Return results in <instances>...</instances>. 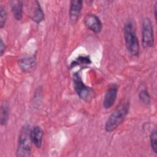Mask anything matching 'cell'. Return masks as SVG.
Returning a JSON list of instances; mask_svg holds the SVG:
<instances>
[{
	"label": "cell",
	"instance_id": "1",
	"mask_svg": "<svg viewBox=\"0 0 157 157\" xmlns=\"http://www.w3.org/2000/svg\"><path fill=\"white\" fill-rule=\"evenodd\" d=\"M129 107V104L128 101H123L118 105L106 121L105 125L106 131L112 132L118 128L128 114Z\"/></svg>",
	"mask_w": 157,
	"mask_h": 157
},
{
	"label": "cell",
	"instance_id": "2",
	"mask_svg": "<svg viewBox=\"0 0 157 157\" xmlns=\"http://www.w3.org/2000/svg\"><path fill=\"white\" fill-rule=\"evenodd\" d=\"M31 131V129L28 125H25L21 129L17 150V156L27 157L30 156L33 143Z\"/></svg>",
	"mask_w": 157,
	"mask_h": 157
},
{
	"label": "cell",
	"instance_id": "3",
	"mask_svg": "<svg viewBox=\"0 0 157 157\" xmlns=\"http://www.w3.org/2000/svg\"><path fill=\"white\" fill-rule=\"evenodd\" d=\"M123 33L127 50L132 56H137L140 47L133 25L131 23H128L124 26Z\"/></svg>",
	"mask_w": 157,
	"mask_h": 157
},
{
	"label": "cell",
	"instance_id": "4",
	"mask_svg": "<svg viewBox=\"0 0 157 157\" xmlns=\"http://www.w3.org/2000/svg\"><path fill=\"white\" fill-rule=\"evenodd\" d=\"M73 84L77 94L82 99L89 102L94 99L95 94L93 90L85 85L78 72H75L73 75Z\"/></svg>",
	"mask_w": 157,
	"mask_h": 157
},
{
	"label": "cell",
	"instance_id": "5",
	"mask_svg": "<svg viewBox=\"0 0 157 157\" xmlns=\"http://www.w3.org/2000/svg\"><path fill=\"white\" fill-rule=\"evenodd\" d=\"M142 34L143 46L146 48H151L154 44V33L151 21L148 17L143 20Z\"/></svg>",
	"mask_w": 157,
	"mask_h": 157
},
{
	"label": "cell",
	"instance_id": "6",
	"mask_svg": "<svg viewBox=\"0 0 157 157\" xmlns=\"http://www.w3.org/2000/svg\"><path fill=\"white\" fill-rule=\"evenodd\" d=\"M85 26L95 33H99L102 28V23L99 18L93 13H88L84 18Z\"/></svg>",
	"mask_w": 157,
	"mask_h": 157
},
{
	"label": "cell",
	"instance_id": "7",
	"mask_svg": "<svg viewBox=\"0 0 157 157\" xmlns=\"http://www.w3.org/2000/svg\"><path fill=\"white\" fill-rule=\"evenodd\" d=\"M29 6V15L31 19L37 23H40L44 19V13L37 1H31Z\"/></svg>",
	"mask_w": 157,
	"mask_h": 157
},
{
	"label": "cell",
	"instance_id": "8",
	"mask_svg": "<svg viewBox=\"0 0 157 157\" xmlns=\"http://www.w3.org/2000/svg\"><path fill=\"white\" fill-rule=\"evenodd\" d=\"M117 91L118 88L117 85H112L109 87L104 98L103 105L105 109H110L113 105L117 96Z\"/></svg>",
	"mask_w": 157,
	"mask_h": 157
},
{
	"label": "cell",
	"instance_id": "9",
	"mask_svg": "<svg viewBox=\"0 0 157 157\" xmlns=\"http://www.w3.org/2000/svg\"><path fill=\"white\" fill-rule=\"evenodd\" d=\"M82 1L81 0H72L70 2L69 8V17L72 21L75 22L78 19L83 5Z\"/></svg>",
	"mask_w": 157,
	"mask_h": 157
},
{
	"label": "cell",
	"instance_id": "10",
	"mask_svg": "<svg viewBox=\"0 0 157 157\" xmlns=\"http://www.w3.org/2000/svg\"><path fill=\"white\" fill-rule=\"evenodd\" d=\"M36 64V58L34 56L21 58L18 61V66L24 72H29L33 69Z\"/></svg>",
	"mask_w": 157,
	"mask_h": 157
},
{
	"label": "cell",
	"instance_id": "11",
	"mask_svg": "<svg viewBox=\"0 0 157 157\" xmlns=\"http://www.w3.org/2000/svg\"><path fill=\"white\" fill-rule=\"evenodd\" d=\"M43 136V131L39 126H34L31 131V137L33 143L37 148H40L42 146V140Z\"/></svg>",
	"mask_w": 157,
	"mask_h": 157
},
{
	"label": "cell",
	"instance_id": "12",
	"mask_svg": "<svg viewBox=\"0 0 157 157\" xmlns=\"http://www.w3.org/2000/svg\"><path fill=\"white\" fill-rule=\"evenodd\" d=\"M23 1H13L11 2V9L13 17L17 20H20L23 15Z\"/></svg>",
	"mask_w": 157,
	"mask_h": 157
},
{
	"label": "cell",
	"instance_id": "13",
	"mask_svg": "<svg viewBox=\"0 0 157 157\" xmlns=\"http://www.w3.org/2000/svg\"><path fill=\"white\" fill-rule=\"evenodd\" d=\"M0 122L1 125H5L8 120L9 115V105L7 103L3 102L1 106L0 111Z\"/></svg>",
	"mask_w": 157,
	"mask_h": 157
},
{
	"label": "cell",
	"instance_id": "14",
	"mask_svg": "<svg viewBox=\"0 0 157 157\" xmlns=\"http://www.w3.org/2000/svg\"><path fill=\"white\" fill-rule=\"evenodd\" d=\"M91 63V59L88 56H80L75 59L71 64V67H75L78 65H88Z\"/></svg>",
	"mask_w": 157,
	"mask_h": 157
},
{
	"label": "cell",
	"instance_id": "15",
	"mask_svg": "<svg viewBox=\"0 0 157 157\" xmlns=\"http://www.w3.org/2000/svg\"><path fill=\"white\" fill-rule=\"evenodd\" d=\"M150 144L153 151L155 153H157V131L155 129L150 134Z\"/></svg>",
	"mask_w": 157,
	"mask_h": 157
},
{
	"label": "cell",
	"instance_id": "16",
	"mask_svg": "<svg viewBox=\"0 0 157 157\" xmlns=\"http://www.w3.org/2000/svg\"><path fill=\"white\" fill-rule=\"evenodd\" d=\"M139 99L142 103L145 105H148L150 103V96L147 90H142L140 92Z\"/></svg>",
	"mask_w": 157,
	"mask_h": 157
},
{
	"label": "cell",
	"instance_id": "17",
	"mask_svg": "<svg viewBox=\"0 0 157 157\" xmlns=\"http://www.w3.org/2000/svg\"><path fill=\"white\" fill-rule=\"evenodd\" d=\"M7 13L5 7L3 6H1L0 7V27L2 28L6 22L7 20Z\"/></svg>",
	"mask_w": 157,
	"mask_h": 157
},
{
	"label": "cell",
	"instance_id": "18",
	"mask_svg": "<svg viewBox=\"0 0 157 157\" xmlns=\"http://www.w3.org/2000/svg\"><path fill=\"white\" fill-rule=\"evenodd\" d=\"M6 50V45L4 43L2 39H1V42H0V53H1V56H2L4 52Z\"/></svg>",
	"mask_w": 157,
	"mask_h": 157
},
{
	"label": "cell",
	"instance_id": "19",
	"mask_svg": "<svg viewBox=\"0 0 157 157\" xmlns=\"http://www.w3.org/2000/svg\"><path fill=\"white\" fill-rule=\"evenodd\" d=\"M156 4H157V2H155L154 6V15H155V20H156Z\"/></svg>",
	"mask_w": 157,
	"mask_h": 157
}]
</instances>
